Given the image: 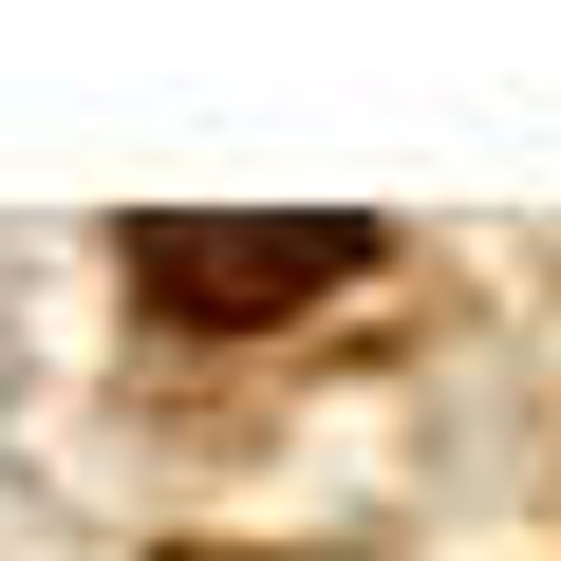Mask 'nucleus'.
Returning <instances> with one entry per match:
<instances>
[{
  "instance_id": "1",
  "label": "nucleus",
  "mask_w": 561,
  "mask_h": 561,
  "mask_svg": "<svg viewBox=\"0 0 561 561\" xmlns=\"http://www.w3.org/2000/svg\"><path fill=\"white\" fill-rule=\"evenodd\" d=\"M356 262H375L356 206H150V225H131V280H150L169 319H206V337L300 319L319 280H356Z\"/></svg>"
}]
</instances>
